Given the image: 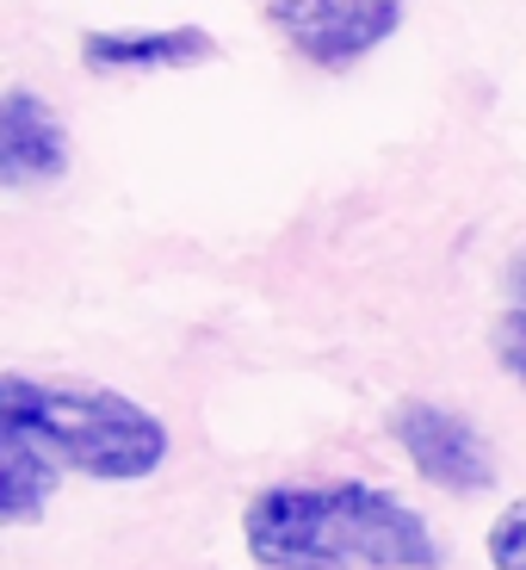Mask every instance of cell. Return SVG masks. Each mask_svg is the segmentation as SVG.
<instances>
[{"label":"cell","mask_w":526,"mask_h":570,"mask_svg":"<svg viewBox=\"0 0 526 570\" xmlns=\"http://www.w3.org/2000/svg\"><path fill=\"white\" fill-rule=\"evenodd\" d=\"M415 0H260L267 26L298 50L310 69L341 75L366 62L371 50H385L403 31Z\"/></svg>","instance_id":"3957f363"},{"label":"cell","mask_w":526,"mask_h":570,"mask_svg":"<svg viewBox=\"0 0 526 570\" xmlns=\"http://www.w3.org/2000/svg\"><path fill=\"white\" fill-rule=\"evenodd\" d=\"M224 43L205 26H118V31H81V69L93 75H161V69H199L217 62Z\"/></svg>","instance_id":"8992f818"},{"label":"cell","mask_w":526,"mask_h":570,"mask_svg":"<svg viewBox=\"0 0 526 570\" xmlns=\"http://www.w3.org/2000/svg\"><path fill=\"white\" fill-rule=\"evenodd\" d=\"M242 546L260 570H440L446 546L415 502L385 484H267L242 509Z\"/></svg>","instance_id":"6da1fadb"},{"label":"cell","mask_w":526,"mask_h":570,"mask_svg":"<svg viewBox=\"0 0 526 570\" xmlns=\"http://www.w3.org/2000/svg\"><path fill=\"white\" fill-rule=\"evenodd\" d=\"M75 168V142L62 112L31 87L0 94V186L31 193V186H57Z\"/></svg>","instance_id":"5b68a950"},{"label":"cell","mask_w":526,"mask_h":570,"mask_svg":"<svg viewBox=\"0 0 526 570\" xmlns=\"http://www.w3.org/2000/svg\"><path fill=\"white\" fill-rule=\"evenodd\" d=\"M508 311H502V323H496V360L508 366V379L514 385H526V248H520V261H514V273H508Z\"/></svg>","instance_id":"ba28073f"},{"label":"cell","mask_w":526,"mask_h":570,"mask_svg":"<svg viewBox=\"0 0 526 570\" xmlns=\"http://www.w3.org/2000/svg\"><path fill=\"white\" fill-rule=\"evenodd\" d=\"M484 558H489V570H526V497H514L508 509L489 521Z\"/></svg>","instance_id":"9c48e42d"},{"label":"cell","mask_w":526,"mask_h":570,"mask_svg":"<svg viewBox=\"0 0 526 570\" xmlns=\"http://www.w3.org/2000/svg\"><path fill=\"white\" fill-rule=\"evenodd\" d=\"M0 428H19L62 471L100 478V484H142L168 465V422L137 397L69 379H26L0 372Z\"/></svg>","instance_id":"7a4b0ae2"},{"label":"cell","mask_w":526,"mask_h":570,"mask_svg":"<svg viewBox=\"0 0 526 570\" xmlns=\"http://www.w3.org/2000/svg\"><path fill=\"white\" fill-rule=\"evenodd\" d=\"M62 484V465L43 453L31 434L19 428H0V514H7V528H31L50 497Z\"/></svg>","instance_id":"52a82bcc"},{"label":"cell","mask_w":526,"mask_h":570,"mask_svg":"<svg viewBox=\"0 0 526 570\" xmlns=\"http://www.w3.org/2000/svg\"><path fill=\"white\" fill-rule=\"evenodd\" d=\"M390 434L409 453V465L421 471L434 490L446 497H484L496 490V446L484 441V428L470 422L465 410H446L434 397H403L390 410Z\"/></svg>","instance_id":"277c9868"}]
</instances>
